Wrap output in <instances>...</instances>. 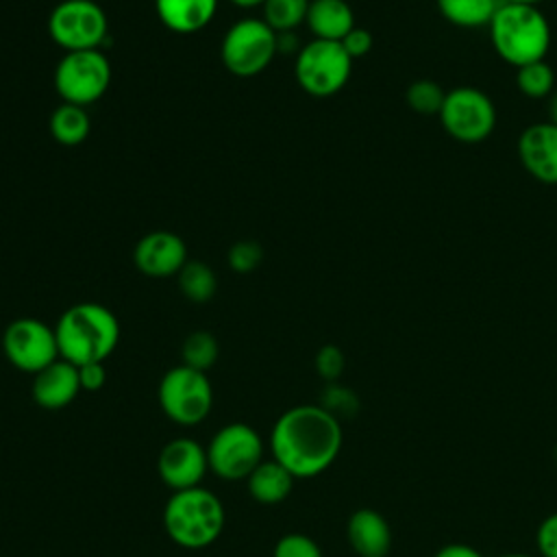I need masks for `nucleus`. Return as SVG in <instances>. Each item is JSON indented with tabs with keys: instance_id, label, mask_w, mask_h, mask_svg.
<instances>
[{
	"instance_id": "obj_1",
	"label": "nucleus",
	"mask_w": 557,
	"mask_h": 557,
	"mask_svg": "<svg viewBox=\"0 0 557 557\" xmlns=\"http://www.w3.org/2000/svg\"><path fill=\"white\" fill-rule=\"evenodd\" d=\"M342 424L322 405H296L283 411L270 433L272 459L294 479H313L329 470L342 450Z\"/></svg>"
},
{
	"instance_id": "obj_2",
	"label": "nucleus",
	"mask_w": 557,
	"mask_h": 557,
	"mask_svg": "<svg viewBox=\"0 0 557 557\" xmlns=\"http://www.w3.org/2000/svg\"><path fill=\"white\" fill-rule=\"evenodd\" d=\"M54 333L61 359L74 366L104 363L120 342V322L100 302H78L61 313Z\"/></svg>"
},
{
	"instance_id": "obj_3",
	"label": "nucleus",
	"mask_w": 557,
	"mask_h": 557,
	"mask_svg": "<svg viewBox=\"0 0 557 557\" xmlns=\"http://www.w3.org/2000/svg\"><path fill=\"white\" fill-rule=\"evenodd\" d=\"M487 30L496 54L516 70L546 59L553 41L546 15L533 4L500 2Z\"/></svg>"
},
{
	"instance_id": "obj_4",
	"label": "nucleus",
	"mask_w": 557,
	"mask_h": 557,
	"mask_svg": "<svg viewBox=\"0 0 557 557\" xmlns=\"http://www.w3.org/2000/svg\"><path fill=\"white\" fill-rule=\"evenodd\" d=\"M226 511L222 500L207 487L172 492L163 507V529L168 537L187 550L211 546L224 529Z\"/></svg>"
},
{
	"instance_id": "obj_5",
	"label": "nucleus",
	"mask_w": 557,
	"mask_h": 557,
	"mask_svg": "<svg viewBox=\"0 0 557 557\" xmlns=\"http://www.w3.org/2000/svg\"><path fill=\"white\" fill-rule=\"evenodd\" d=\"M157 400L174 424L196 426L211 413L213 387L207 372L181 363L161 376Z\"/></svg>"
},
{
	"instance_id": "obj_6",
	"label": "nucleus",
	"mask_w": 557,
	"mask_h": 557,
	"mask_svg": "<svg viewBox=\"0 0 557 557\" xmlns=\"http://www.w3.org/2000/svg\"><path fill=\"white\" fill-rule=\"evenodd\" d=\"M352 72V59L339 41L311 39L294 63L296 83L313 98H329L344 89Z\"/></svg>"
},
{
	"instance_id": "obj_7",
	"label": "nucleus",
	"mask_w": 557,
	"mask_h": 557,
	"mask_svg": "<svg viewBox=\"0 0 557 557\" xmlns=\"http://www.w3.org/2000/svg\"><path fill=\"white\" fill-rule=\"evenodd\" d=\"M276 52V33L261 17H244L233 22L220 46L224 67L242 78L263 72Z\"/></svg>"
},
{
	"instance_id": "obj_8",
	"label": "nucleus",
	"mask_w": 557,
	"mask_h": 557,
	"mask_svg": "<svg viewBox=\"0 0 557 557\" xmlns=\"http://www.w3.org/2000/svg\"><path fill=\"white\" fill-rule=\"evenodd\" d=\"M207 448L209 470L224 481H242L263 461V440L246 422H228L213 433Z\"/></svg>"
},
{
	"instance_id": "obj_9",
	"label": "nucleus",
	"mask_w": 557,
	"mask_h": 557,
	"mask_svg": "<svg viewBox=\"0 0 557 557\" xmlns=\"http://www.w3.org/2000/svg\"><path fill=\"white\" fill-rule=\"evenodd\" d=\"M111 85V63L102 50L65 52L54 67V89L63 102L87 107Z\"/></svg>"
},
{
	"instance_id": "obj_10",
	"label": "nucleus",
	"mask_w": 557,
	"mask_h": 557,
	"mask_svg": "<svg viewBox=\"0 0 557 557\" xmlns=\"http://www.w3.org/2000/svg\"><path fill=\"white\" fill-rule=\"evenodd\" d=\"M437 117L453 139L461 144H479L494 133L496 107L483 89L461 85L446 91Z\"/></svg>"
},
{
	"instance_id": "obj_11",
	"label": "nucleus",
	"mask_w": 557,
	"mask_h": 557,
	"mask_svg": "<svg viewBox=\"0 0 557 557\" xmlns=\"http://www.w3.org/2000/svg\"><path fill=\"white\" fill-rule=\"evenodd\" d=\"M107 30V15L94 0H61L48 17L50 39L65 52L100 50Z\"/></svg>"
},
{
	"instance_id": "obj_12",
	"label": "nucleus",
	"mask_w": 557,
	"mask_h": 557,
	"mask_svg": "<svg viewBox=\"0 0 557 557\" xmlns=\"http://www.w3.org/2000/svg\"><path fill=\"white\" fill-rule=\"evenodd\" d=\"M2 352L13 368L33 376L61 357L54 326L37 318L13 320L2 333Z\"/></svg>"
},
{
	"instance_id": "obj_13",
	"label": "nucleus",
	"mask_w": 557,
	"mask_h": 557,
	"mask_svg": "<svg viewBox=\"0 0 557 557\" xmlns=\"http://www.w3.org/2000/svg\"><path fill=\"white\" fill-rule=\"evenodd\" d=\"M209 472L207 448L191 437L170 440L157 457V474L172 492L198 487Z\"/></svg>"
},
{
	"instance_id": "obj_14",
	"label": "nucleus",
	"mask_w": 557,
	"mask_h": 557,
	"mask_svg": "<svg viewBox=\"0 0 557 557\" xmlns=\"http://www.w3.org/2000/svg\"><path fill=\"white\" fill-rule=\"evenodd\" d=\"M133 261L137 270L146 276H176L187 263V246L172 231H152L137 242Z\"/></svg>"
},
{
	"instance_id": "obj_15",
	"label": "nucleus",
	"mask_w": 557,
	"mask_h": 557,
	"mask_svg": "<svg viewBox=\"0 0 557 557\" xmlns=\"http://www.w3.org/2000/svg\"><path fill=\"white\" fill-rule=\"evenodd\" d=\"M522 168L544 185H557V124L550 120L527 126L518 137Z\"/></svg>"
},
{
	"instance_id": "obj_16",
	"label": "nucleus",
	"mask_w": 557,
	"mask_h": 557,
	"mask_svg": "<svg viewBox=\"0 0 557 557\" xmlns=\"http://www.w3.org/2000/svg\"><path fill=\"white\" fill-rule=\"evenodd\" d=\"M78 392H83L78 381V368L61 357L33 376L30 394L41 409H63L74 403Z\"/></svg>"
},
{
	"instance_id": "obj_17",
	"label": "nucleus",
	"mask_w": 557,
	"mask_h": 557,
	"mask_svg": "<svg viewBox=\"0 0 557 557\" xmlns=\"http://www.w3.org/2000/svg\"><path fill=\"white\" fill-rule=\"evenodd\" d=\"M346 537L359 557H387L392 548V529L383 513L361 507L346 522Z\"/></svg>"
},
{
	"instance_id": "obj_18",
	"label": "nucleus",
	"mask_w": 557,
	"mask_h": 557,
	"mask_svg": "<svg viewBox=\"0 0 557 557\" xmlns=\"http://www.w3.org/2000/svg\"><path fill=\"white\" fill-rule=\"evenodd\" d=\"M161 24L178 35L202 30L218 11V0H154Z\"/></svg>"
},
{
	"instance_id": "obj_19",
	"label": "nucleus",
	"mask_w": 557,
	"mask_h": 557,
	"mask_svg": "<svg viewBox=\"0 0 557 557\" xmlns=\"http://www.w3.org/2000/svg\"><path fill=\"white\" fill-rule=\"evenodd\" d=\"M305 24L313 33V39L324 41H342L357 26L346 0H311Z\"/></svg>"
},
{
	"instance_id": "obj_20",
	"label": "nucleus",
	"mask_w": 557,
	"mask_h": 557,
	"mask_svg": "<svg viewBox=\"0 0 557 557\" xmlns=\"http://www.w3.org/2000/svg\"><path fill=\"white\" fill-rule=\"evenodd\" d=\"M294 476L276 461L263 459L246 479L248 494L261 505H278L283 503L294 487Z\"/></svg>"
},
{
	"instance_id": "obj_21",
	"label": "nucleus",
	"mask_w": 557,
	"mask_h": 557,
	"mask_svg": "<svg viewBox=\"0 0 557 557\" xmlns=\"http://www.w3.org/2000/svg\"><path fill=\"white\" fill-rule=\"evenodd\" d=\"M440 15L459 28L487 26L500 0H435Z\"/></svg>"
},
{
	"instance_id": "obj_22",
	"label": "nucleus",
	"mask_w": 557,
	"mask_h": 557,
	"mask_svg": "<svg viewBox=\"0 0 557 557\" xmlns=\"http://www.w3.org/2000/svg\"><path fill=\"white\" fill-rule=\"evenodd\" d=\"M91 120L85 107L61 102L50 115V133L63 146H78L87 139Z\"/></svg>"
},
{
	"instance_id": "obj_23",
	"label": "nucleus",
	"mask_w": 557,
	"mask_h": 557,
	"mask_svg": "<svg viewBox=\"0 0 557 557\" xmlns=\"http://www.w3.org/2000/svg\"><path fill=\"white\" fill-rule=\"evenodd\" d=\"M183 296L191 302H207L218 289L215 272L202 261H187L176 274Z\"/></svg>"
},
{
	"instance_id": "obj_24",
	"label": "nucleus",
	"mask_w": 557,
	"mask_h": 557,
	"mask_svg": "<svg viewBox=\"0 0 557 557\" xmlns=\"http://www.w3.org/2000/svg\"><path fill=\"white\" fill-rule=\"evenodd\" d=\"M309 2L311 0H265L261 20L274 33H294L307 20Z\"/></svg>"
},
{
	"instance_id": "obj_25",
	"label": "nucleus",
	"mask_w": 557,
	"mask_h": 557,
	"mask_svg": "<svg viewBox=\"0 0 557 557\" xmlns=\"http://www.w3.org/2000/svg\"><path fill=\"white\" fill-rule=\"evenodd\" d=\"M516 87L531 100L550 98L555 91V70L550 63H546V59L527 63L516 70Z\"/></svg>"
},
{
	"instance_id": "obj_26",
	"label": "nucleus",
	"mask_w": 557,
	"mask_h": 557,
	"mask_svg": "<svg viewBox=\"0 0 557 557\" xmlns=\"http://www.w3.org/2000/svg\"><path fill=\"white\" fill-rule=\"evenodd\" d=\"M218 355H220V344L215 335L209 331H194L183 339V346H181L183 366L207 372L218 361Z\"/></svg>"
},
{
	"instance_id": "obj_27",
	"label": "nucleus",
	"mask_w": 557,
	"mask_h": 557,
	"mask_svg": "<svg viewBox=\"0 0 557 557\" xmlns=\"http://www.w3.org/2000/svg\"><path fill=\"white\" fill-rule=\"evenodd\" d=\"M444 98H446V91L442 89V85H437L431 78H418L405 91V100L409 109L420 115H440Z\"/></svg>"
},
{
	"instance_id": "obj_28",
	"label": "nucleus",
	"mask_w": 557,
	"mask_h": 557,
	"mask_svg": "<svg viewBox=\"0 0 557 557\" xmlns=\"http://www.w3.org/2000/svg\"><path fill=\"white\" fill-rule=\"evenodd\" d=\"M263 259V250L257 242L252 239H242V242H235L228 252H226V261H228V268L237 274H248L252 270L259 268Z\"/></svg>"
},
{
	"instance_id": "obj_29",
	"label": "nucleus",
	"mask_w": 557,
	"mask_h": 557,
	"mask_svg": "<svg viewBox=\"0 0 557 557\" xmlns=\"http://www.w3.org/2000/svg\"><path fill=\"white\" fill-rule=\"evenodd\" d=\"M272 557H324L318 542L305 533H285L276 540Z\"/></svg>"
},
{
	"instance_id": "obj_30",
	"label": "nucleus",
	"mask_w": 557,
	"mask_h": 557,
	"mask_svg": "<svg viewBox=\"0 0 557 557\" xmlns=\"http://www.w3.org/2000/svg\"><path fill=\"white\" fill-rule=\"evenodd\" d=\"M313 363H315V372H318L326 383H335V381L342 376L344 368H346V357H344V352H342L337 346L326 344V346H322V348L315 352Z\"/></svg>"
},
{
	"instance_id": "obj_31",
	"label": "nucleus",
	"mask_w": 557,
	"mask_h": 557,
	"mask_svg": "<svg viewBox=\"0 0 557 557\" xmlns=\"http://www.w3.org/2000/svg\"><path fill=\"white\" fill-rule=\"evenodd\" d=\"M326 411H331L335 418L339 416H350L357 409V396L348 389L342 387L337 383H329L324 394H322V403H320Z\"/></svg>"
},
{
	"instance_id": "obj_32",
	"label": "nucleus",
	"mask_w": 557,
	"mask_h": 557,
	"mask_svg": "<svg viewBox=\"0 0 557 557\" xmlns=\"http://www.w3.org/2000/svg\"><path fill=\"white\" fill-rule=\"evenodd\" d=\"M535 542L542 557H557V511L540 522Z\"/></svg>"
},
{
	"instance_id": "obj_33",
	"label": "nucleus",
	"mask_w": 557,
	"mask_h": 557,
	"mask_svg": "<svg viewBox=\"0 0 557 557\" xmlns=\"http://www.w3.org/2000/svg\"><path fill=\"white\" fill-rule=\"evenodd\" d=\"M339 44L344 46V50L348 52V57L355 61V59L366 57V54L372 50L374 39H372V33H370V30H366V28H361V26H355Z\"/></svg>"
},
{
	"instance_id": "obj_34",
	"label": "nucleus",
	"mask_w": 557,
	"mask_h": 557,
	"mask_svg": "<svg viewBox=\"0 0 557 557\" xmlns=\"http://www.w3.org/2000/svg\"><path fill=\"white\" fill-rule=\"evenodd\" d=\"M76 368H78L81 389L98 392L107 383V368L102 361H94V363H85V366H76Z\"/></svg>"
},
{
	"instance_id": "obj_35",
	"label": "nucleus",
	"mask_w": 557,
	"mask_h": 557,
	"mask_svg": "<svg viewBox=\"0 0 557 557\" xmlns=\"http://www.w3.org/2000/svg\"><path fill=\"white\" fill-rule=\"evenodd\" d=\"M433 557H483V555L474 546H470V544L455 542V544L442 546Z\"/></svg>"
},
{
	"instance_id": "obj_36",
	"label": "nucleus",
	"mask_w": 557,
	"mask_h": 557,
	"mask_svg": "<svg viewBox=\"0 0 557 557\" xmlns=\"http://www.w3.org/2000/svg\"><path fill=\"white\" fill-rule=\"evenodd\" d=\"M548 120L553 122V124H557V89L553 91V96H550V102H548Z\"/></svg>"
},
{
	"instance_id": "obj_37",
	"label": "nucleus",
	"mask_w": 557,
	"mask_h": 557,
	"mask_svg": "<svg viewBox=\"0 0 557 557\" xmlns=\"http://www.w3.org/2000/svg\"><path fill=\"white\" fill-rule=\"evenodd\" d=\"M228 2H233L237 7H244V9H250V7H263L265 0H228Z\"/></svg>"
},
{
	"instance_id": "obj_38",
	"label": "nucleus",
	"mask_w": 557,
	"mask_h": 557,
	"mask_svg": "<svg viewBox=\"0 0 557 557\" xmlns=\"http://www.w3.org/2000/svg\"><path fill=\"white\" fill-rule=\"evenodd\" d=\"M503 2H518V4H533V7H537L544 0H503Z\"/></svg>"
},
{
	"instance_id": "obj_39",
	"label": "nucleus",
	"mask_w": 557,
	"mask_h": 557,
	"mask_svg": "<svg viewBox=\"0 0 557 557\" xmlns=\"http://www.w3.org/2000/svg\"><path fill=\"white\" fill-rule=\"evenodd\" d=\"M500 557H533V555H524V553H509V555H500Z\"/></svg>"
}]
</instances>
